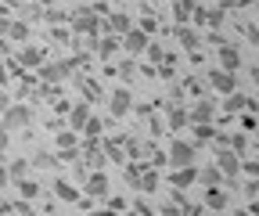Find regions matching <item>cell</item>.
I'll return each instance as SVG.
<instances>
[{"label":"cell","instance_id":"cell-48","mask_svg":"<svg viewBox=\"0 0 259 216\" xmlns=\"http://www.w3.org/2000/svg\"><path fill=\"white\" fill-rule=\"evenodd\" d=\"M8 144H11V134H8L4 126H0V155H4V151H8Z\"/></svg>","mask_w":259,"mask_h":216},{"label":"cell","instance_id":"cell-3","mask_svg":"<svg viewBox=\"0 0 259 216\" xmlns=\"http://www.w3.org/2000/svg\"><path fill=\"white\" fill-rule=\"evenodd\" d=\"M0 126H4L8 134H11V130H25V126H32V108H29L25 101H11L4 112H0Z\"/></svg>","mask_w":259,"mask_h":216},{"label":"cell","instance_id":"cell-26","mask_svg":"<svg viewBox=\"0 0 259 216\" xmlns=\"http://www.w3.org/2000/svg\"><path fill=\"white\" fill-rule=\"evenodd\" d=\"M187 126V105H173L169 108V130H184Z\"/></svg>","mask_w":259,"mask_h":216},{"label":"cell","instance_id":"cell-56","mask_svg":"<svg viewBox=\"0 0 259 216\" xmlns=\"http://www.w3.org/2000/svg\"><path fill=\"white\" fill-rule=\"evenodd\" d=\"M8 47H11V44H8L4 36H0V54H8Z\"/></svg>","mask_w":259,"mask_h":216},{"label":"cell","instance_id":"cell-50","mask_svg":"<svg viewBox=\"0 0 259 216\" xmlns=\"http://www.w3.org/2000/svg\"><path fill=\"white\" fill-rule=\"evenodd\" d=\"M11 188V177H8V166H0V191Z\"/></svg>","mask_w":259,"mask_h":216},{"label":"cell","instance_id":"cell-7","mask_svg":"<svg viewBox=\"0 0 259 216\" xmlns=\"http://www.w3.org/2000/svg\"><path fill=\"white\" fill-rule=\"evenodd\" d=\"M134 112V94H130V87H115L108 94V115L112 119H122Z\"/></svg>","mask_w":259,"mask_h":216},{"label":"cell","instance_id":"cell-1","mask_svg":"<svg viewBox=\"0 0 259 216\" xmlns=\"http://www.w3.org/2000/svg\"><path fill=\"white\" fill-rule=\"evenodd\" d=\"M101 22H105V18H97L94 8L83 4V8H76V11L69 15V33H72V36H90V40H94V36H101Z\"/></svg>","mask_w":259,"mask_h":216},{"label":"cell","instance_id":"cell-41","mask_svg":"<svg viewBox=\"0 0 259 216\" xmlns=\"http://www.w3.org/2000/svg\"><path fill=\"white\" fill-rule=\"evenodd\" d=\"M184 98H187V94H184V87L173 83V87H169V105H184Z\"/></svg>","mask_w":259,"mask_h":216},{"label":"cell","instance_id":"cell-18","mask_svg":"<svg viewBox=\"0 0 259 216\" xmlns=\"http://www.w3.org/2000/svg\"><path fill=\"white\" fill-rule=\"evenodd\" d=\"M202 205L223 212L227 205H231V195H227V188H205V202H202Z\"/></svg>","mask_w":259,"mask_h":216},{"label":"cell","instance_id":"cell-16","mask_svg":"<svg viewBox=\"0 0 259 216\" xmlns=\"http://www.w3.org/2000/svg\"><path fill=\"white\" fill-rule=\"evenodd\" d=\"M94 112H90V101H76L72 108H69V130L72 134H79L83 126H87V119H90Z\"/></svg>","mask_w":259,"mask_h":216},{"label":"cell","instance_id":"cell-39","mask_svg":"<svg viewBox=\"0 0 259 216\" xmlns=\"http://www.w3.org/2000/svg\"><path fill=\"white\" fill-rule=\"evenodd\" d=\"M155 216H180V205H177V202H162V205L155 209Z\"/></svg>","mask_w":259,"mask_h":216},{"label":"cell","instance_id":"cell-45","mask_svg":"<svg viewBox=\"0 0 259 216\" xmlns=\"http://www.w3.org/2000/svg\"><path fill=\"white\" fill-rule=\"evenodd\" d=\"M241 33H245V40H248V44H255V40H259V29H255V22H248V25L241 22Z\"/></svg>","mask_w":259,"mask_h":216},{"label":"cell","instance_id":"cell-30","mask_svg":"<svg viewBox=\"0 0 259 216\" xmlns=\"http://www.w3.org/2000/svg\"><path fill=\"white\" fill-rule=\"evenodd\" d=\"M144 54H148V61H155V69H158V61H162V58H166V47H162L158 40H151V44L144 47Z\"/></svg>","mask_w":259,"mask_h":216},{"label":"cell","instance_id":"cell-17","mask_svg":"<svg viewBox=\"0 0 259 216\" xmlns=\"http://www.w3.org/2000/svg\"><path fill=\"white\" fill-rule=\"evenodd\" d=\"M169 184L173 188H191V184H198V166H184V169H173L169 173Z\"/></svg>","mask_w":259,"mask_h":216},{"label":"cell","instance_id":"cell-9","mask_svg":"<svg viewBox=\"0 0 259 216\" xmlns=\"http://www.w3.org/2000/svg\"><path fill=\"white\" fill-rule=\"evenodd\" d=\"M241 65H245V61H241L238 44H223V47H216V69H223V72H238Z\"/></svg>","mask_w":259,"mask_h":216},{"label":"cell","instance_id":"cell-20","mask_svg":"<svg viewBox=\"0 0 259 216\" xmlns=\"http://www.w3.org/2000/svg\"><path fill=\"white\" fill-rule=\"evenodd\" d=\"M198 184L202 188H223V173L209 162V166H198Z\"/></svg>","mask_w":259,"mask_h":216},{"label":"cell","instance_id":"cell-34","mask_svg":"<svg viewBox=\"0 0 259 216\" xmlns=\"http://www.w3.org/2000/svg\"><path fill=\"white\" fill-rule=\"evenodd\" d=\"M141 166L137 162H126V169H122V177H126V184H130V188H137V180H141Z\"/></svg>","mask_w":259,"mask_h":216},{"label":"cell","instance_id":"cell-37","mask_svg":"<svg viewBox=\"0 0 259 216\" xmlns=\"http://www.w3.org/2000/svg\"><path fill=\"white\" fill-rule=\"evenodd\" d=\"M202 212H205L202 202H184V205H180V216H202Z\"/></svg>","mask_w":259,"mask_h":216},{"label":"cell","instance_id":"cell-22","mask_svg":"<svg viewBox=\"0 0 259 216\" xmlns=\"http://www.w3.org/2000/svg\"><path fill=\"white\" fill-rule=\"evenodd\" d=\"M15 188H18V198H22V202H32V198H40V184H36V180H29V177L15 180Z\"/></svg>","mask_w":259,"mask_h":216},{"label":"cell","instance_id":"cell-47","mask_svg":"<svg viewBox=\"0 0 259 216\" xmlns=\"http://www.w3.org/2000/svg\"><path fill=\"white\" fill-rule=\"evenodd\" d=\"M255 195H259V184H255V180H248V184H245V198H248V202H255Z\"/></svg>","mask_w":259,"mask_h":216},{"label":"cell","instance_id":"cell-4","mask_svg":"<svg viewBox=\"0 0 259 216\" xmlns=\"http://www.w3.org/2000/svg\"><path fill=\"white\" fill-rule=\"evenodd\" d=\"M205 83H209V90L212 94H234V90H241V79H238V72H223V69H212V72H205Z\"/></svg>","mask_w":259,"mask_h":216},{"label":"cell","instance_id":"cell-15","mask_svg":"<svg viewBox=\"0 0 259 216\" xmlns=\"http://www.w3.org/2000/svg\"><path fill=\"white\" fill-rule=\"evenodd\" d=\"M177 44L184 47V51H198L202 47V33H198V29H194V25H177Z\"/></svg>","mask_w":259,"mask_h":216},{"label":"cell","instance_id":"cell-43","mask_svg":"<svg viewBox=\"0 0 259 216\" xmlns=\"http://www.w3.org/2000/svg\"><path fill=\"white\" fill-rule=\"evenodd\" d=\"M40 18H47L51 25H58V22H65V18H69V15H65V11H58V8H51V11H44Z\"/></svg>","mask_w":259,"mask_h":216},{"label":"cell","instance_id":"cell-27","mask_svg":"<svg viewBox=\"0 0 259 216\" xmlns=\"http://www.w3.org/2000/svg\"><path fill=\"white\" fill-rule=\"evenodd\" d=\"M227 148L234 151L238 159H245V148H248V137L245 134H227Z\"/></svg>","mask_w":259,"mask_h":216},{"label":"cell","instance_id":"cell-53","mask_svg":"<svg viewBox=\"0 0 259 216\" xmlns=\"http://www.w3.org/2000/svg\"><path fill=\"white\" fill-rule=\"evenodd\" d=\"M90 216H119V212H112V209H101V205H97V209H94Z\"/></svg>","mask_w":259,"mask_h":216},{"label":"cell","instance_id":"cell-55","mask_svg":"<svg viewBox=\"0 0 259 216\" xmlns=\"http://www.w3.org/2000/svg\"><path fill=\"white\" fill-rule=\"evenodd\" d=\"M8 105H11V98H8V94H0V112H4Z\"/></svg>","mask_w":259,"mask_h":216},{"label":"cell","instance_id":"cell-8","mask_svg":"<svg viewBox=\"0 0 259 216\" xmlns=\"http://www.w3.org/2000/svg\"><path fill=\"white\" fill-rule=\"evenodd\" d=\"M216 101L212 98H198L194 105H187V126H194V122H212L216 119Z\"/></svg>","mask_w":259,"mask_h":216},{"label":"cell","instance_id":"cell-13","mask_svg":"<svg viewBox=\"0 0 259 216\" xmlns=\"http://www.w3.org/2000/svg\"><path fill=\"white\" fill-rule=\"evenodd\" d=\"M255 108H259L255 94H241V90L227 94V101H223V112H255Z\"/></svg>","mask_w":259,"mask_h":216},{"label":"cell","instance_id":"cell-52","mask_svg":"<svg viewBox=\"0 0 259 216\" xmlns=\"http://www.w3.org/2000/svg\"><path fill=\"white\" fill-rule=\"evenodd\" d=\"M137 212H141V216H155V209H151L148 202H137Z\"/></svg>","mask_w":259,"mask_h":216},{"label":"cell","instance_id":"cell-10","mask_svg":"<svg viewBox=\"0 0 259 216\" xmlns=\"http://www.w3.org/2000/svg\"><path fill=\"white\" fill-rule=\"evenodd\" d=\"M148 44H151V36H148V33H141L137 25L130 29L126 36H119V47H122V51H126L130 58H137V54H144V47H148Z\"/></svg>","mask_w":259,"mask_h":216},{"label":"cell","instance_id":"cell-2","mask_svg":"<svg viewBox=\"0 0 259 216\" xmlns=\"http://www.w3.org/2000/svg\"><path fill=\"white\" fill-rule=\"evenodd\" d=\"M166 162L173 169H184V166H198V144H191L184 137H177L169 148H166Z\"/></svg>","mask_w":259,"mask_h":216},{"label":"cell","instance_id":"cell-38","mask_svg":"<svg viewBox=\"0 0 259 216\" xmlns=\"http://www.w3.org/2000/svg\"><path fill=\"white\" fill-rule=\"evenodd\" d=\"M238 173H245L248 180H255V173H259V162H255V159H241V169H238Z\"/></svg>","mask_w":259,"mask_h":216},{"label":"cell","instance_id":"cell-6","mask_svg":"<svg viewBox=\"0 0 259 216\" xmlns=\"http://www.w3.org/2000/svg\"><path fill=\"white\" fill-rule=\"evenodd\" d=\"M0 36L8 44H29V22L25 18H0Z\"/></svg>","mask_w":259,"mask_h":216},{"label":"cell","instance_id":"cell-51","mask_svg":"<svg viewBox=\"0 0 259 216\" xmlns=\"http://www.w3.org/2000/svg\"><path fill=\"white\" fill-rule=\"evenodd\" d=\"M8 83H11V72H8L4 61H0V87H8Z\"/></svg>","mask_w":259,"mask_h":216},{"label":"cell","instance_id":"cell-59","mask_svg":"<svg viewBox=\"0 0 259 216\" xmlns=\"http://www.w3.org/2000/svg\"><path fill=\"white\" fill-rule=\"evenodd\" d=\"M94 4H97V0H94Z\"/></svg>","mask_w":259,"mask_h":216},{"label":"cell","instance_id":"cell-14","mask_svg":"<svg viewBox=\"0 0 259 216\" xmlns=\"http://www.w3.org/2000/svg\"><path fill=\"white\" fill-rule=\"evenodd\" d=\"M90 47H94V54L101 58V61H112V58L119 54V40H115V36H94Z\"/></svg>","mask_w":259,"mask_h":216},{"label":"cell","instance_id":"cell-57","mask_svg":"<svg viewBox=\"0 0 259 216\" xmlns=\"http://www.w3.org/2000/svg\"><path fill=\"white\" fill-rule=\"evenodd\" d=\"M105 4H122V0H105Z\"/></svg>","mask_w":259,"mask_h":216},{"label":"cell","instance_id":"cell-23","mask_svg":"<svg viewBox=\"0 0 259 216\" xmlns=\"http://www.w3.org/2000/svg\"><path fill=\"white\" fill-rule=\"evenodd\" d=\"M191 130H194V141H191V144H205V141L216 137V126H212V122H194Z\"/></svg>","mask_w":259,"mask_h":216},{"label":"cell","instance_id":"cell-42","mask_svg":"<svg viewBox=\"0 0 259 216\" xmlns=\"http://www.w3.org/2000/svg\"><path fill=\"white\" fill-rule=\"evenodd\" d=\"M255 130V112H241V134H252Z\"/></svg>","mask_w":259,"mask_h":216},{"label":"cell","instance_id":"cell-35","mask_svg":"<svg viewBox=\"0 0 259 216\" xmlns=\"http://www.w3.org/2000/svg\"><path fill=\"white\" fill-rule=\"evenodd\" d=\"M255 0H216V8L227 15V11H234V8H252Z\"/></svg>","mask_w":259,"mask_h":216},{"label":"cell","instance_id":"cell-24","mask_svg":"<svg viewBox=\"0 0 259 216\" xmlns=\"http://www.w3.org/2000/svg\"><path fill=\"white\" fill-rule=\"evenodd\" d=\"M54 195H58L61 202H79V191L72 188L69 180H54Z\"/></svg>","mask_w":259,"mask_h":216},{"label":"cell","instance_id":"cell-29","mask_svg":"<svg viewBox=\"0 0 259 216\" xmlns=\"http://www.w3.org/2000/svg\"><path fill=\"white\" fill-rule=\"evenodd\" d=\"M58 148H61V151L79 148V134H72V130H61V134H58Z\"/></svg>","mask_w":259,"mask_h":216},{"label":"cell","instance_id":"cell-19","mask_svg":"<svg viewBox=\"0 0 259 216\" xmlns=\"http://www.w3.org/2000/svg\"><path fill=\"white\" fill-rule=\"evenodd\" d=\"M180 87H184V94H191L194 101H198V98H209V83H205V76H187V79H180Z\"/></svg>","mask_w":259,"mask_h":216},{"label":"cell","instance_id":"cell-49","mask_svg":"<svg viewBox=\"0 0 259 216\" xmlns=\"http://www.w3.org/2000/svg\"><path fill=\"white\" fill-rule=\"evenodd\" d=\"M122 205H126V198H119V195H112V198H108V209H112V212H119Z\"/></svg>","mask_w":259,"mask_h":216},{"label":"cell","instance_id":"cell-54","mask_svg":"<svg viewBox=\"0 0 259 216\" xmlns=\"http://www.w3.org/2000/svg\"><path fill=\"white\" fill-rule=\"evenodd\" d=\"M8 212H11V202H8V198H0V216H8Z\"/></svg>","mask_w":259,"mask_h":216},{"label":"cell","instance_id":"cell-33","mask_svg":"<svg viewBox=\"0 0 259 216\" xmlns=\"http://www.w3.org/2000/svg\"><path fill=\"white\" fill-rule=\"evenodd\" d=\"M134 72H137V69H134V58H126L122 65L115 69V76H122V87H130V79H134Z\"/></svg>","mask_w":259,"mask_h":216},{"label":"cell","instance_id":"cell-25","mask_svg":"<svg viewBox=\"0 0 259 216\" xmlns=\"http://www.w3.org/2000/svg\"><path fill=\"white\" fill-rule=\"evenodd\" d=\"M137 188H141L144 195H155V191H158V173H155V169H144L141 180H137Z\"/></svg>","mask_w":259,"mask_h":216},{"label":"cell","instance_id":"cell-58","mask_svg":"<svg viewBox=\"0 0 259 216\" xmlns=\"http://www.w3.org/2000/svg\"><path fill=\"white\" fill-rule=\"evenodd\" d=\"M36 4H40V0H36ZM44 4H47V0H44Z\"/></svg>","mask_w":259,"mask_h":216},{"label":"cell","instance_id":"cell-44","mask_svg":"<svg viewBox=\"0 0 259 216\" xmlns=\"http://www.w3.org/2000/svg\"><path fill=\"white\" fill-rule=\"evenodd\" d=\"M11 212H18V216H32V205L22 202V198H15V202H11Z\"/></svg>","mask_w":259,"mask_h":216},{"label":"cell","instance_id":"cell-32","mask_svg":"<svg viewBox=\"0 0 259 216\" xmlns=\"http://www.w3.org/2000/svg\"><path fill=\"white\" fill-rule=\"evenodd\" d=\"M8 177H11V180H22V177H29V162H25V159H15V162L8 166Z\"/></svg>","mask_w":259,"mask_h":216},{"label":"cell","instance_id":"cell-28","mask_svg":"<svg viewBox=\"0 0 259 216\" xmlns=\"http://www.w3.org/2000/svg\"><path fill=\"white\" fill-rule=\"evenodd\" d=\"M79 134H87V137H105V122L97 119V115H90V119H87V126H83Z\"/></svg>","mask_w":259,"mask_h":216},{"label":"cell","instance_id":"cell-46","mask_svg":"<svg viewBox=\"0 0 259 216\" xmlns=\"http://www.w3.org/2000/svg\"><path fill=\"white\" fill-rule=\"evenodd\" d=\"M54 162H58V159H51V155H44V151H36V159H32V162H29V166H40V169H44V166H47V169H51V166H54Z\"/></svg>","mask_w":259,"mask_h":216},{"label":"cell","instance_id":"cell-11","mask_svg":"<svg viewBox=\"0 0 259 216\" xmlns=\"http://www.w3.org/2000/svg\"><path fill=\"white\" fill-rule=\"evenodd\" d=\"M15 61H18V69H40L44 65V47L40 44H22Z\"/></svg>","mask_w":259,"mask_h":216},{"label":"cell","instance_id":"cell-21","mask_svg":"<svg viewBox=\"0 0 259 216\" xmlns=\"http://www.w3.org/2000/svg\"><path fill=\"white\" fill-rule=\"evenodd\" d=\"M194 8H198V0H173V18H177V25H187L191 15H194Z\"/></svg>","mask_w":259,"mask_h":216},{"label":"cell","instance_id":"cell-12","mask_svg":"<svg viewBox=\"0 0 259 216\" xmlns=\"http://www.w3.org/2000/svg\"><path fill=\"white\" fill-rule=\"evenodd\" d=\"M83 188H87V198H108V177L101 173V169H94V173H87L83 177Z\"/></svg>","mask_w":259,"mask_h":216},{"label":"cell","instance_id":"cell-5","mask_svg":"<svg viewBox=\"0 0 259 216\" xmlns=\"http://www.w3.org/2000/svg\"><path fill=\"white\" fill-rule=\"evenodd\" d=\"M76 69H79V61H51V65H40V79H44L47 87H54V83H61V79H69Z\"/></svg>","mask_w":259,"mask_h":216},{"label":"cell","instance_id":"cell-31","mask_svg":"<svg viewBox=\"0 0 259 216\" xmlns=\"http://www.w3.org/2000/svg\"><path fill=\"white\" fill-rule=\"evenodd\" d=\"M223 22H227V15H223V11H220L216 4H212V8H205V25H212V29H220Z\"/></svg>","mask_w":259,"mask_h":216},{"label":"cell","instance_id":"cell-36","mask_svg":"<svg viewBox=\"0 0 259 216\" xmlns=\"http://www.w3.org/2000/svg\"><path fill=\"white\" fill-rule=\"evenodd\" d=\"M79 87H83V94H87V101H94V98H101V87H97L94 79H79Z\"/></svg>","mask_w":259,"mask_h":216},{"label":"cell","instance_id":"cell-40","mask_svg":"<svg viewBox=\"0 0 259 216\" xmlns=\"http://www.w3.org/2000/svg\"><path fill=\"white\" fill-rule=\"evenodd\" d=\"M205 44H209V47H212V51H216V47H223V44H231V40H227V36H223V33H220V29H212V33H209V36H205Z\"/></svg>","mask_w":259,"mask_h":216}]
</instances>
